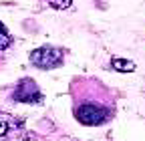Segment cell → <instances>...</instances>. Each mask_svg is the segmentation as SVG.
Instances as JSON below:
<instances>
[{"label": "cell", "instance_id": "obj_1", "mask_svg": "<svg viewBox=\"0 0 145 141\" xmlns=\"http://www.w3.org/2000/svg\"><path fill=\"white\" fill-rule=\"evenodd\" d=\"M113 113V105L107 101L103 91H93L85 89L77 91L75 89V117L79 123L89 127H97L109 121Z\"/></svg>", "mask_w": 145, "mask_h": 141}, {"label": "cell", "instance_id": "obj_2", "mask_svg": "<svg viewBox=\"0 0 145 141\" xmlns=\"http://www.w3.org/2000/svg\"><path fill=\"white\" fill-rule=\"evenodd\" d=\"M30 63L39 69H57L63 65V50L57 46H39L30 52Z\"/></svg>", "mask_w": 145, "mask_h": 141}, {"label": "cell", "instance_id": "obj_3", "mask_svg": "<svg viewBox=\"0 0 145 141\" xmlns=\"http://www.w3.org/2000/svg\"><path fill=\"white\" fill-rule=\"evenodd\" d=\"M12 99L18 103H40L42 101V93L36 87V83L32 79H22L16 85V89L12 93Z\"/></svg>", "mask_w": 145, "mask_h": 141}, {"label": "cell", "instance_id": "obj_4", "mask_svg": "<svg viewBox=\"0 0 145 141\" xmlns=\"http://www.w3.org/2000/svg\"><path fill=\"white\" fill-rule=\"evenodd\" d=\"M22 123L8 113H0V141H22Z\"/></svg>", "mask_w": 145, "mask_h": 141}, {"label": "cell", "instance_id": "obj_5", "mask_svg": "<svg viewBox=\"0 0 145 141\" xmlns=\"http://www.w3.org/2000/svg\"><path fill=\"white\" fill-rule=\"evenodd\" d=\"M111 67L115 70H119V73H131V70H135V65L131 61H123V59H111Z\"/></svg>", "mask_w": 145, "mask_h": 141}, {"label": "cell", "instance_id": "obj_6", "mask_svg": "<svg viewBox=\"0 0 145 141\" xmlns=\"http://www.w3.org/2000/svg\"><path fill=\"white\" fill-rule=\"evenodd\" d=\"M12 44V39H10V34H8V30L4 28V24L0 22V50H4V48H8Z\"/></svg>", "mask_w": 145, "mask_h": 141}, {"label": "cell", "instance_id": "obj_7", "mask_svg": "<svg viewBox=\"0 0 145 141\" xmlns=\"http://www.w3.org/2000/svg\"><path fill=\"white\" fill-rule=\"evenodd\" d=\"M48 4L52 8H57V10H67L72 4V0H48Z\"/></svg>", "mask_w": 145, "mask_h": 141}]
</instances>
